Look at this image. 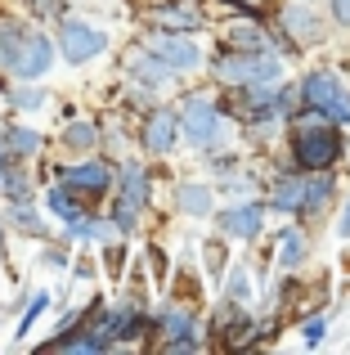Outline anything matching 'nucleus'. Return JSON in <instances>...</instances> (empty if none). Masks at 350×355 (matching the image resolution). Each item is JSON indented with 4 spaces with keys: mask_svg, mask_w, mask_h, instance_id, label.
Returning <instances> with one entry per match:
<instances>
[{
    "mask_svg": "<svg viewBox=\"0 0 350 355\" xmlns=\"http://www.w3.org/2000/svg\"><path fill=\"white\" fill-rule=\"evenodd\" d=\"M54 63V45L41 32H32L18 18H0V68L14 72V77H41Z\"/></svg>",
    "mask_w": 350,
    "mask_h": 355,
    "instance_id": "nucleus-1",
    "label": "nucleus"
},
{
    "mask_svg": "<svg viewBox=\"0 0 350 355\" xmlns=\"http://www.w3.org/2000/svg\"><path fill=\"white\" fill-rule=\"evenodd\" d=\"M297 95H301V104H306L310 113L328 117L333 126H350V81L342 72H333V68L306 72L301 86H297Z\"/></svg>",
    "mask_w": 350,
    "mask_h": 355,
    "instance_id": "nucleus-2",
    "label": "nucleus"
},
{
    "mask_svg": "<svg viewBox=\"0 0 350 355\" xmlns=\"http://www.w3.org/2000/svg\"><path fill=\"white\" fill-rule=\"evenodd\" d=\"M292 157H297L301 171H328V166L342 157V130L333 121H319L315 117H301L297 130H292Z\"/></svg>",
    "mask_w": 350,
    "mask_h": 355,
    "instance_id": "nucleus-3",
    "label": "nucleus"
},
{
    "mask_svg": "<svg viewBox=\"0 0 350 355\" xmlns=\"http://www.w3.org/2000/svg\"><path fill=\"white\" fill-rule=\"evenodd\" d=\"M274 207L279 211H297V216H315L328 198H333V180L328 171H301V175H288V180L274 184Z\"/></svg>",
    "mask_w": 350,
    "mask_h": 355,
    "instance_id": "nucleus-4",
    "label": "nucleus"
},
{
    "mask_svg": "<svg viewBox=\"0 0 350 355\" xmlns=\"http://www.w3.org/2000/svg\"><path fill=\"white\" fill-rule=\"evenodd\" d=\"M283 63L270 50H225L216 59V77L225 86H256V81H279Z\"/></svg>",
    "mask_w": 350,
    "mask_h": 355,
    "instance_id": "nucleus-5",
    "label": "nucleus"
},
{
    "mask_svg": "<svg viewBox=\"0 0 350 355\" xmlns=\"http://www.w3.org/2000/svg\"><path fill=\"white\" fill-rule=\"evenodd\" d=\"M175 121H180V130L202 148L220 135V113H216V99L211 95H189L180 104V113H175Z\"/></svg>",
    "mask_w": 350,
    "mask_h": 355,
    "instance_id": "nucleus-6",
    "label": "nucleus"
},
{
    "mask_svg": "<svg viewBox=\"0 0 350 355\" xmlns=\"http://www.w3.org/2000/svg\"><path fill=\"white\" fill-rule=\"evenodd\" d=\"M149 54L158 63H167V68H175V72L198 68V63H202V50H198V45H193L184 32H167V27H158V32L149 36Z\"/></svg>",
    "mask_w": 350,
    "mask_h": 355,
    "instance_id": "nucleus-7",
    "label": "nucleus"
},
{
    "mask_svg": "<svg viewBox=\"0 0 350 355\" xmlns=\"http://www.w3.org/2000/svg\"><path fill=\"white\" fill-rule=\"evenodd\" d=\"M104 45H108L104 32H95V27H86V23H63L59 27V50H63V59H68V63L95 59Z\"/></svg>",
    "mask_w": 350,
    "mask_h": 355,
    "instance_id": "nucleus-8",
    "label": "nucleus"
},
{
    "mask_svg": "<svg viewBox=\"0 0 350 355\" xmlns=\"http://www.w3.org/2000/svg\"><path fill=\"white\" fill-rule=\"evenodd\" d=\"M63 184H68L72 193H81V198H99V193H108V184H113V171H108V162L90 157V162H81V166H68V171H63Z\"/></svg>",
    "mask_w": 350,
    "mask_h": 355,
    "instance_id": "nucleus-9",
    "label": "nucleus"
},
{
    "mask_svg": "<svg viewBox=\"0 0 350 355\" xmlns=\"http://www.w3.org/2000/svg\"><path fill=\"white\" fill-rule=\"evenodd\" d=\"M162 338H171V342H162V351H198L202 342H198V324H193V315H184V311H167L162 315Z\"/></svg>",
    "mask_w": 350,
    "mask_h": 355,
    "instance_id": "nucleus-10",
    "label": "nucleus"
},
{
    "mask_svg": "<svg viewBox=\"0 0 350 355\" xmlns=\"http://www.w3.org/2000/svg\"><path fill=\"white\" fill-rule=\"evenodd\" d=\"M153 23L167 32H193V27H202V5L198 0H171V5L153 9Z\"/></svg>",
    "mask_w": 350,
    "mask_h": 355,
    "instance_id": "nucleus-11",
    "label": "nucleus"
},
{
    "mask_svg": "<svg viewBox=\"0 0 350 355\" xmlns=\"http://www.w3.org/2000/svg\"><path fill=\"white\" fill-rule=\"evenodd\" d=\"M175 135H180V121H175V113H167V108H158V113H149V121H144V148H149L153 157L171 153Z\"/></svg>",
    "mask_w": 350,
    "mask_h": 355,
    "instance_id": "nucleus-12",
    "label": "nucleus"
},
{
    "mask_svg": "<svg viewBox=\"0 0 350 355\" xmlns=\"http://www.w3.org/2000/svg\"><path fill=\"white\" fill-rule=\"evenodd\" d=\"M279 23L288 27V36H292L297 45H319V41H324V23H319L310 9H301V5H288V9L279 14Z\"/></svg>",
    "mask_w": 350,
    "mask_h": 355,
    "instance_id": "nucleus-13",
    "label": "nucleus"
},
{
    "mask_svg": "<svg viewBox=\"0 0 350 355\" xmlns=\"http://www.w3.org/2000/svg\"><path fill=\"white\" fill-rule=\"evenodd\" d=\"M261 225H265V211H261V202H247V207H234V211H225V220H220V230H225L229 239H256V234H261Z\"/></svg>",
    "mask_w": 350,
    "mask_h": 355,
    "instance_id": "nucleus-14",
    "label": "nucleus"
},
{
    "mask_svg": "<svg viewBox=\"0 0 350 355\" xmlns=\"http://www.w3.org/2000/svg\"><path fill=\"white\" fill-rule=\"evenodd\" d=\"M122 202H126V207H135V211L149 202V175H144L140 162H126L122 166Z\"/></svg>",
    "mask_w": 350,
    "mask_h": 355,
    "instance_id": "nucleus-15",
    "label": "nucleus"
},
{
    "mask_svg": "<svg viewBox=\"0 0 350 355\" xmlns=\"http://www.w3.org/2000/svg\"><path fill=\"white\" fill-rule=\"evenodd\" d=\"M225 41H229V50H270V36L256 27V18H252V23L225 27Z\"/></svg>",
    "mask_w": 350,
    "mask_h": 355,
    "instance_id": "nucleus-16",
    "label": "nucleus"
},
{
    "mask_svg": "<svg viewBox=\"0 0 350 355\" xmlns=\"http://www.w3.org/2000/svg\"><path fill=\"white\" fill-rule=\"evenodd\" d=\"M211 207H216V198H211L207 184H184V189H180V211H189V216H207Z\"/></svg>",
    "mask_w": 350,
    "mask_h": 355,
    "instance_id": "nucleus-17",
    "label": "nucleus"
},
{
    "mask_svg": "<svg viewBox=\"0 0 350 355\" xmlns=\"http://www.w3.org/2000/svg\"><path fill=\"white\" fill-rule=\"evenodd\" d=\"M50 211H54V216H63L68 225H72V220H81V193H72L68 184L50 189Z\"/></svg>",
    "mask_w": 350,
    "mask_h": 355,
    "instance_id": "nucleus-18",
    "label": "nucleus"
},
{
    "mask_svg": "<svg viewBox=\"0 0 350 355\" xmlns=\"http://www.w3.org/2000/svg\"><path fill=\"white\" fill-rule=\"evenodd\" d=\"M301 257H306V234H301V230H283V239H279V266L292 270V266H301Z\"/></svg>",
    "mask_w": 350,
    "mask_h": 355,
    "instance_id": "nucleus-19",
    "label": "nucleus"
},
{
    "mask_svg": "<svg viewBox=\"0 0 350 355\" xmlns=\"http://www.w3.org/2000/svg\"><path fill=\"white\" fill-rule=\"evenodd\" d=\"M9 148H14L18 157H32L36 148H41V135H36V130H23V126H14V130H9Z\"/></svg>",
    "mask_w": 350,
    "mask_h": 355,
    "instance_id": "nucleus-20",
    "label": "nucleus"
},
{
    "mask_svg": "<svg viewBox=\"0 0 350 355\" xmlns=\"http://www.w3.org/2000/svg\"><path fill=\"white\" fill-rule=\"evenodd\" d=\"M63 139H68L72 148H95V139H99V130L90 126V121H72L68 130H63Z\"/></svg>",
    "mask_w": 350,
    "mask_h": 355,
    "instance_id": "nucleus-21",
    "label": "nucleus"
},
{
    "mask_svg": "<svg viewBox=\"0 0 350 355\" xmlns=\"http://www.w3.org/2000/svg\"><path fill=\"white\" fill-rule=\"evenodd\" d=\"M45 306H50V297H45V293H36V297H32V306H27V315H23V324H18V338H27V329L36 324V315H41Z\"/></svg>",
    "mask_w": 350,
    "mask_h": 355,
    "instance_id": "nucleus-22",
    "label": "nucleus"
},
{
    "mask_svg": "<svg viewBox=\"0 0 350 355\" xmlns=\"http://www.w3.org/2000/svg\"><path fill=\"white\" fill-rule=\"evenodd\" d=\"M229 302H247V275H243V270L229 275Z\"/></svg>",
    "mask_w": 350,
    "mask_h": 355,
    "instance_id": "nucleus-23",
    "label": "nucleus"
},
{
    "mask_svg": "<svg viewBox=\"0 0 350 355\" xmlns=\"http://www.w3.org/2000/svg\"><path fill=\"white\" fill-rule=\"evenodd\" d=\"M229 5H238L247 18H265V9H270V0H229Z\"/></svg>",
    "mask_w": 350,
    "mask_h": 355,
    "instance_id": "nucleus-24",
    "label": "nucleus"
},
{
    "mask_svg": "<svg viewBox=\"0 0 350 355\" xmlns=\"http://www.w3.org/2000/svg\"><path fill=\"white\" fill-rule=\"evenodd\" d=\"M41 99H45L41 90H14V104L18 108H41Z\"/></svg>",
    "mask_w": 350,
    "mask_h": 355,
    "instance_id": "nucleus-25",
    "label": "nucleus"
},
{
    "mask_svg": "<svg viewBox=\"0 0 350 355\" xmlns=\"http://www.w3.org/2000/svg\"><path fill=\"white\" fill-rule=\"evenodd\" d=\"M324 342V320H310L306 324V347H319Z\"/></svg>",
    "mask_w": 350,
    "mask_h": 355,
    "instance_id": "nucleus-26",
    "label": "nucleus"
},
{
    "mask_svg": "<svg viewBox=\"0 0 350 355\" xmlns=\"http://www.w3.org/2000/svg\"><path fill=\"white\" fill-rule=\"evenodd\" d=\"M333 18L337 23H350V0H333Z\"/></svg>",
    "mask_w": 350,
    "mask_h": 355,
    "instance_id": "nucleus-27",
    "label": "nucleus"
},
{
    "mask_svg": "<svg viewBox=\"0 0 350 355\" xmlns=\"http://www.w3.org/2000/svg\"><path fill=\"white\" fill-rule=\"evenodd\" d=\"M342 234H350V202H346V211H342Z\"/></svg>",
    "mask_w": 350,
    "mask_h": 355,
    "instance_id": "nucleus-28",
    "label": "nucleus"
}]
</instances>
